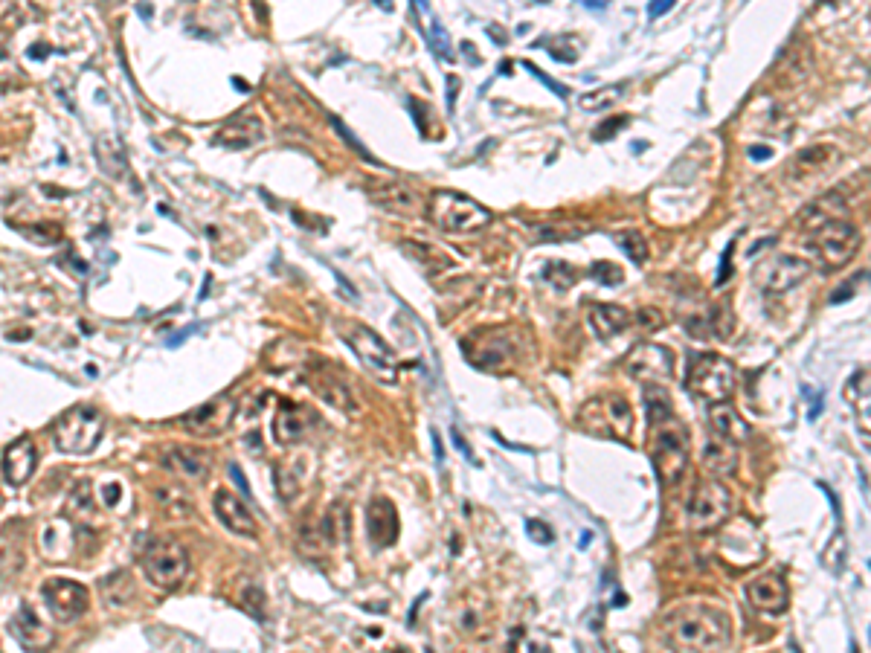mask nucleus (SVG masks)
Returning a JSON list of instances; mask_svg holds the SVG:
<instances>
[{"label":"nucleus","instance_id":"nucleus-45","mask_svg":"<svg viewBox=\"0 0 871 653\" xmlns=\"http://www.w3.org/2000/svg\"><path fill=\"white\" fill-rule=\"evenodd\" d=\"M273 476H276V488H279V497L285 500V503H291L294 497H297V479L291 476V479H285V471H282V465H276L273 468Z\"/></svg>","mask_w":871,"mask_h":653},{"label":"nucleus","instance_id":"nucleus-57","mask_svg":"<svg viewBox=\"0 0 871 653\" xmlns=\"http://www.w3.org/2000/svg\"><path fill=\"white\" fill-rule=\"evenodd\" d=\"M378 6H384V9H392V0H375Z\"/></svg>","mask_w":871,"mask_h":653},{"label":"nucleus","instance_id":"nucleus-24","mask_svg":"<svg viewBox=\"0 0 871 653\" xmlns=\"http://www.w3.org/2000/svg\"><path fill=\"white\" fill-rule=\"evenodd\" d=\"M308 386H311V389H314L326 404H331L334 410H343V413H355V410H358L352 389L343 384L334 372H329V369H323V372H308Z\"/></svg>","mask_w":871,"mask_h":653},{"label":"nucleus","instance_id":"nucleus-40","mask_svg":"<svg viewBox=\"0 0 871 653\" xmlns=\"http://www.w3.org/2000/svg\"><path fill=\"white\" fill-rule=\"evenodd\" d=\"M262 604H265V593H262L256 584H244V593H241V610H247L250 616L262 619V616H265Z\"/></svg>","mask_w":871,"mask_h":653},{"label":"nucleus","instance_id":"nucleus-17","mask_svg":"<svg viewBox=\"0 0 871 653\" xmlns=\"http://www.w3.org/2000/svg\"><path fill=\"white\" fill-rule=\"evenodd\" d=\"M314 424H317V416L308 407H302V404H282L276 418H273V442L282 447L297 445V442H302L311 433Z\"/></svg>","mask_w":871,"mask_h":653},{"label":"nucleus","instance_id":"nucleus-13","mask_svg":"<svg viewBox=\"0 0 871 653\" xmlns=\"http://www.w3.org/2000/svg\"><path fill=\"white\" fill-rule=\"evenodd\" d=\"M625 372L642 384H668L674 378V355L665 346L642 343L625 357Z\"/></svg>","mask_w":871,"mask_h":653},{"label":"nucleus","instance_id":"nucleus-39","mask_svg":"<svg viewBox=\"0 0 871 653\" xmlns=\"http://www.w3.org/2000/svg\"><path fill=\"white\" fill-rule=\"evenodd\" d=\"M543 276H546V282L549 285H555V288H561V291H567V288H572L575 285V270L570 268V265H564V262H552L549 268L543 270Z\"/></svg>","mask_w":871,"mask_h":653},{"label":"nucleus","instance_id":"nucleus-52","mask_svg":"<svg viewBox=\"0 0 871 653\" xmlns=\"http://www.w3.org/2000/svg\"><path fill=\"white\" fill-rule=\"evenodd\" d=\"M102 500H105V505H111V508H114V505L120 503V485H114V482H111V485H105V488H102Z\"/></svg>","mask_w":871,"mask_h":653},{"label":"nucleus","instance_id":"nucleus-1","mask_svg":"<svg viewBox=\"0 0 871 653\" xmlns=\"http://www.w3.org/2000/svg\"><path fill=\"white\" fill-rule=\"evenodd\" d=\"M662 633L680 651H723L732 645V619L712 604H683L662 622Z\"/></svg>","mask_w":871,"mask_h":653},{"label":"nucleus","instance_id":"nucleus-50","mask_svg":"<svg viewBox=\"0 0 871 653\" xmlns=\"http://www.w3.org/2000/svg\"><path fill=\"white\" fill-rule=\"evenodd\" d=\"M451 439H453V445H456V450H459V453H462L468 462H474V465H477V456H474V450L468 447V442L462 439V433H459L456 427H451Z\"/></svg>","mask_w":871,"mask_h":653},{"label":"nucleus","instance_id":"nucleus-38","mask_svg":"<svg viewBox=\"0 0 871 653\" xmlns=\"http://www.w3.org/2000/svg\"><path fill=\"white\" fill-rule=\"evenodd\" d=\"M485 604H468L459 610V630L468 633V636H480V627H485Z\"/></svg>","mask_w":871,"mask_h":653},{"label":"nucleus","instance_id":"nucleus-41","mask_svg":"<svg viewBox=\"0 0 871 653\" xmlns=\"http://www.w3.org/2000/svg\"><path fill=\"white\" fill-rule=\"evenodd\" d=\"M430 47L442 56V59H453V50H451V38H448V32L442 30V24L436 21V18H430Z\"/></svg>","mask_w":871,"mask_h":653},{"label":"nucleus","instance_id":"nucleus-51","mask_svg":"<svg viewBox=\"0 0 871 653\" xmlns=\"http://www.w3.org/2000/svg\"><path fill=\"white\" fill-rule=\"evenodd\" d=\"M674 3H677V0H651V3H648V15H651V18H660V15H665V12L674 9Z\"/></svg>","mask_w":871,"mask_h":653},{"label":"nucleus","instance_id":"nucleus-54","mask_svg":"<svg viewBox=\"0 0 871 653\" xmlns=\"http://www.w3.org/2000/svg\"><path fill=\"white\" fill-rule=\"evenodd\" d=\"M430 439H433V450H436V462L442 465L445 462V447H442V439H439V430H430Z\"/></svg>","mask_w":871,"mask_h":653},{"label":"nucleus","instance_id":"nucleus-20","mask_svg":"<svg viewBox=\"0 0 871 653\" xmlns=\"http://www.w3.org/2000/svg\"><path fill=\"white\" fill-rule=\"evenodd\" d=\"M747 595H750V604L761 613H784L787 601H790V590L784 584L781 575H761L755 578L750 587H747Z\"/></svg>","mask_w":871,"mask_h":653},{"label":"nucleus","instance_id":"nucleus-35","mask_svg":"<svg viewBox=\"0 0 871 653\" xmlns=\"http://www.w3.org/2000/svg\"><path fill=\"white\" fill-rule=\"evenodd\" d=\"M622 90H625V85H607V88L593 90V93H584L581 96V108L584 111H607L610 105H616Z\"/></svg>","mask_w":871,"mask_h":653},{"label":"nucleus","instance_id":"nucleus-55","mask_svg":"<svg viewBox=\"0 0 871 653\" xmlns=\"http://www.w3.org/2000/svg\"><path fill=\"white\" fill-rule=\"evenodd\" d=\"M770 154H773V151L767 149V146H752V149H750L752 160H767Z\"/></svg>","mask_w":871,"mask_h":653},{"label":"nucleus","instance_id":"nucleus-42","mask_svg":"<svg viewBox=\"0 0 871 653\" xmlns=\"http://www.w3.org/2000/svg\"><path fill=\"white\" fill-rule=\"evenodd\" d=\"M709 323H712V334H718V337H729V334H732V328H735V317H732V311H729L726 305H718V308H712V314H709Z\"/></svg>","mask_w":871,"mask_h":653},{"label":"nucleus","instance_id":"nucleus-37","mask_svg":"<svg viewBox=\"0 0 871 653\" xmlns=\"http://www.w3.org/2000/svg\"><path fill=\"white\" fill-rule=\"evenodd\" d=\"M157 500L163 505V511L169 517L181 514V517H189V497L183 494V488H157Z\"/></svg>","mask_w":871,"mask_h":653},{"label":"nucleus","instance_id":"nucleus-9","mask_svg":"<svg viewBox=\"0 0 871 653\" xmlns=\"http://www.w3.org/2000/svg\"><path fill=\"white\" fill-rule=\"evenodd\" d=\"M808 247L811 253L825 265L828 270H837L842 265H848L857 250H860V233L854 224L848 221H828L822 227L811 230V238H808Z\"/></svg>","mask_w":871,"mask_h":653},{"label":"nucleus","instance_id":"nucleus-11","mask_svg":"<svg viewBox=\"0 0 871 653\" xmlns=\"http://www.w3.org/2000/svg\"><path fill=\"white\" fill-rule=\"evenodd\" d=\"M732 514V491L721 479H706L694 488L689 503V529L691 532H712L723 526Z\"/></svg>","mask_w":871,"mask_h":653},{"label":"nucleus","instance_id":"nucleus-18","mask_svg":"<svg viewBox=\"0 0 871 653\" xmlns=\"http://www.w3.org/2000/svg\"><path fill=\"white\" fill-rule=\"evenodd\" d=\"M212 508H215V517L221 520V526L230 529L233 535L256 537V532H259V526H256V520H253L250 508L241 503L236 494H230L227 488L215 491Z\"/></svg>","mask_w":871,"mask_h":653},{"label":"nucleus","instance_id":"nucleus-49","mask_svg":"<svg viewBox=\"0 0 871 653\" xmlns=\"http://www.w3.org/2000/svg\"><path fill=\"white\" fill-rule=\"evenodd\" d=\"M636 320H639V323H642L645 328H651V331L662 326V314L660 311H654V308H642Z\"/></svg>","mask_w":871,"mask_h":653},{"label":"nucleus","instance_id":"nucleus-34","mask_svg":"<svg viewBox=\"0 0 871 653\" xmlns=\"http://www.w3.org/2000/svg\"><path fill=\"white\" fill-rule=\"evenodd\" d=\"M131 593H134V590H131V575H128V572H114V575H108V578L102 581V595H105V601L114 604V607L128 604Z\"/></svg>","mask_w":871,"mask_h":653},{"label":"nucleus","instance_id":"nucleus-7","mask_svg":"<svg viewBox=\"0 0 871 653\" xmlns=\"http://www.w3.org/2000/svg\"><path fill=\"white\" fill-rule=\"evenodd\" d=\"M337 331H340V337H343V343L355 352V355L361 357V363L375 375V378H381V381H387V384H395V378H398V363H395V355H392V349L372 331L369 326H363V323H340L337 326Z\"/></svg>","mask_w":871,"mask_h":653},{"label":"nucleus","instance_id":"nucleus-33","mask_svg":"<svg viewBox=\"0 0 871 653\" xmlns=\"http://www.w3.org/2000/svg\"><path fill=\"white\" fill-rule=\"evenodd\" d=\"M831 157V149L825 146H813V149H805L802 154H796L793 160V178H808L813 172H822L825 163Z\"/></svg>","mask_w":871,"mask_h":653},{"label":"nucleus","instance_id":"nucleus-48","mask_svg":"<svg viewBox=\"0 0 871 653\" xmlns=\"http://www.w3.org/2000/svg\"><path fill=\"white\" fill-rule=\"evenodd\" d=\"M526 532L532 535L535 543H552V540H555V537H552V529L543 526L541 520H526Z\"/></svg>","mask_w":871,"mask_h":653},{"label":"nucleus","instance_id":"nucleus-30","mask_svg":"<svg viewBox=\"0 0 871 653\" xmlns=\"http://www.w3.org/2000/svg\"><path fill=\"white\" fill-rule=\"evenodd\" d=\"M842 212H845V201H842L837 192H828L825 198L813 201L811 207L805 209V215H802V227L816 230V227H822V224H828V221H840Z\"/></svg>","mask_w":871,"mask_h":653},{"label":"nucleus","instance_id":"nucleus-44","mask_svg":"<svg viewBox=\"0 0 871 653\" xmlns=\"http://www.w3.org/2000/svg\"><path fill=\"white\" fill-rule=\"evenodd\" d=\"M590 276L599 279L601 285H619L622 282V270L616 268V265H610V262H596L590 268Z\"/></svg>","mask_w":871,"mask_h":653},{"label":"nucleus","instance_id":"nucleus-46","mask_svg":"<svg viewBox=\"0 0 871 653\" xmlns=\"http://www.w3.org/2000/svg\"><path fill=\"white\" fill-rule=\"evenodd\" d=\"M628 122H631V119H628V117H616V119H607V122H601L599 128L593 131V140H599V143H607V140H610L613 134H619V131H622V128H625Z\"/></svg>","mask_w":871,"mask_h":653},{"label":"nucleus","instance_id":"nucleus-32","mask_svg":"<svg viewBox=\"0 0 871 653\" xmlns=\"http://www.w3.org/2000/svg\"><path fill=\"white\" fill-rule=\"evenodd\" d=\"M64 532H67V523L64 520H56V523H50L44 532H41V546H44V552L50 555V561H67V555H70V549H73V543H61L64 540Z\"/></svg>","mask_w":871,"mask_h":653},{"label":"nucleus","instance_id":"nucleus-31","mask_svg":"<svg viewBox=\"0 0 871 653\" xmlns=\"http://www.w3.org/2000/svg\"><path fill=\"white\" fill-rule=\"evenodd\" d=\"M645 413H648L651 427L660 424V421H665V418L674 416V410H671V398H668V392L662 389V384H648V389H645Z\"/></svg>","mask_w":871,"mask_h":653},{"label":"nucleus","instance_id":"nucleus-36","mask_svg":"<svg viewBox=\"0 0 871 653\" xmlns=\"http://www.w3.org/2000/svg\"><path fill=\"white\" fill-rule=\"evenodd\" d=\"M616 244L622 247V253H625L631 262H636V265H645V262H648V241L642 238V233L625 230V233L616 236Z\"/></svg>","mask_w":871,"mask_h":653},{"label":"nucleus","instance_id":"nucleus-10","mask_svg":"<svg viewBox=\"0 0 871 653\" xmlns=\"http://www.w3.org/2000/svg\"><path fill=\"white\" fill-rule=\"evenodd\" d=\"M689 392L697 398H706L709 404L729 401L735 392V366L721 355H697L686 378Z\"/></svg>","mask_w":871,"mask_h":653},{"label":"nucleus","instance_id":"nucleus-29","mask_svg":"<svg viewBox=\"0 0 871 653\" xmlns=\"http://www.w3.org/2000/svg\"><path fill=\"white\" fill-rule=\"evenodd\" d=\"M738 445L726 442V439H718V442H709L706 450H703V468L712 476H732L738 471Z\"/></svg>","mask_w":871,"mask_h":653},{"label":"nucleus","instance_id":"nucleus-22","mask_svg":"<svg viewBox=\"0 0 871 653\" xmlns=\"http://www.w3.org/2000/svg\"><path fill=\"white\" fill-rule=\"evenodd\" d=\"M9 630L30 651H44V648L53 645V633L41 624V619L32 613V607H27V604H21V610L9 619Z\"/></svg>","mask_w":871,"mask_h":653},{"label":"nucleus","instance_id":"nucleus-21","mask_svg":"<svg viewBox=\"0 0 871 653\" xmlns=\"http://www.w3.org/2000/svg\"><path fill=\"white\" fill-rule=\"evenodd\" d=\"M35 465H38V447L32 445L30 439H18L15 445L6 447V453H3V479H6V485H12V488L24 485L32 476V471H35Z\"/></svg>","mask_w":871,"mask_h":653},{"label":"nucleus","instance_id":"nucleus-12","mask_svg":"<svg viewBox=\"0 0 871 653\" xmlns=\"http://www.w3.org/2000/svg\"><path fill=\"white\" fill-rule=\"evenodd\" d=\"M808 276H811V265L799 256H790V253L767 256L752 268V282L764 294H787L796 285H802Z\"/></svg>","mask_w":871,"mask_h":653},{"label":"nucleus","instance_id":"nucleus-56","mask_svg":"<svg viewBox=\"0 0 871 653\" xmlns=\"http://www.w3.org/2000/svg\"><path fill=\"white\" fill-rule=\"evenodd\" d=\"M189 334H195V326L186 328V331H181L178 337H172V340H169V346H172V349H175V346H181V343H183V340H186V337H189Z\"/></svg>","mask_w":871,"mask_h":653},{"label":"nucleus","instance_id":"nucleus-43","mask_svg":"<svg viewBox=\"0 0 871 653\" xmlns=\"http://www.w3.org/2000/svg\"><path fill=\"white\" fill-rule=\"evenodd\" d=\"M331 125H334V131H337V134H340V137L346 140V146H349V149H352V151H358V154H361L366 163H378V160H375V157H372L369 151L363 149L361 140H358V137H355V134H352V131H349V128H346V125L340 122V119L331 117Z\"/></svg>","mask_w":871,"mask_h":653},{"label":"nucleus","instance_id":"nucleus-14","mask_svg":"<svg viewBox=\"0 0 871 653\" xmlns=\"http://www.w3.org/2000/svg\"><path fill=\"white\" fill-rule=\"evenodd\" d=\"M44 607L56 622H76L88 610V590L70 578H50L41 587Z\"/></svg>","mask_w":871,"mask_h":653},{"label":"nucleus","instance_id":"nucleus-4","mask_svg":"<svg viewBox=\"0 0 871 653\" xmlns=\"http://www.w3.org/2000/svg\"><path fill=\"white\" fill-rule=\"evenodd\" d=\"M102 433H105V416L96 407H73L53 427V445L61 453L85 456L96 450Z\"/></svg>","mask_w":871,"mask_h":653},{"label":"nucleus","instance_id":"nucleus-47","mask_svg":"<svg viewBox=\"0 0 871 653\" xmlns=\"http://www.w3.org/2000/svg\"><path fill=\"white\" fill-rule=\"evenodd\" d=\"M523 67H526V70H529V73H532V76H535V79H541L543 85H546V88L549 90H555V93H558V96H561V99H567V96H570V88H567V85H561V82H555V79H549V76H546V73H543V70H538V67H535V64H532V61H526V64H523Z\"/></svg>","mask_w":871,"mask_h":653},{"label":"nucleus","instance_id":"nucleus-8","mask_svg":"<svg viewBox=\"0 0 871 653\" xmlns=\"http://www.w3.org/2000/svg\"><path fill=\"white\" fill-rule=\"evenodd\" d=\"M143 572L154 587L160 590H178L183 578L189 575V555L175 540H151L143 552Z\"/></svg>","mask_w":871,"mask_h":653},{"label":"nucleus","instance_id":"nucleus-6","mask_svg":"<svg viewBox=\"0 0 871 653\" xmlns=\"http://www.w3.org/2000/svg\"><path fill=\"white\" fill-rule=\"evenodd\" d=\"M462 346H465V357L485 372H500L523 355L520 334L511 328H485L480 334L468 337Z\"/></svg>","mask_w":871,"mask_h":653},{"label":"nucleus","instance_id":"nucleus-2","mask_svg":"<svg viewBox=\"0 0 871 653\" xmlns=\"http://www.w3.org/2000/svg\"><path fill=\"white\" fill-rule=\"evenodd\" d=\"M427 212H430V221L445 233H477L482 227H488L494 218L474 198L462 192H451V189H436L430 195Z\"/></svg>","mask_w":871,"mask_h":653},{"label":"nucleus","instance_id":"nucleus-3","mask_svg":"<svg viewBox=\"0 0 871 653\" xmlns=\"http://www.w3.org/2000/svg\"><path fill=\"white\" fill-rule=\"evenodd\" d=\"M651 459H654L660 482L668 488H674L686 474V468H689V433L674 416L654 424Z\"/></svg>","mask_w":871,"mask_h":653},{"label":"nucleus","instance_id":"nucleus-26","mask_svg":"<svg viewBox=\"0 0 871 653\" xmlns=\"http://www.w3.org/2000/svg\"><path fill=\"white\" fill-rule=\"evenodd\" d=\"M709 424H712V430H715L718 439H726V442H732V445H744V442L750 439V424L741 418V413H738L732 404H726V401L712 404V410H709Z\"/></svg>","mask_w":871,"mask_h":653},{"label":"nucleus","instance_id":"nucleus-23","mask_svg":"<svg viewBox=\"0 0 871 653\" xmlns=\"http://www.w3.org/2000/svg\"><path fill=\"white\" fill-rule=\"evenodd\" d=\"M259 140H262V122L253 114L233 117L215 134V146H227V149H247V146H256Z\"/></svg>","mask_w":871,"mask_h":653},{"label":"nucleus","instance_id":"nucleus-28","mask_svg":"<svg viewBox=\"0 0 871 653\" xmlns=\"http://www.w3.org/2000/svg\"><path fill=\"white\" fill-rule=\"evenodd\" d=\"M590 326H593L599 340H610V337L622 334L625 328L631 326V314L622 305H604V302H599L590 311Z\"/></svg>","mask_w":871,"mask_h":653},{"label":"nucleus","instance_id":"nucleus-15","mask_svg":"<svg viewBox=\"0 0 871 653\" xmlns=\"http://www.w3.org/2000/svg\"><path fill=\"white\" fill-rule=\"evenodd\" d=\"M236 418V401L227 398V395H218L207 404L189 410L186 416L181 418L183 430L198 436V439H210V436H221Z\"/></svg>","mask_w":871,"mask_h":653},{"label":"nucleus","instance_id":"nucleus-53","mask_svg":"<svg viewBox=\"0 0 871 653\" xmlns=\"http://www.w3.org/2000/svg\"><path fill=\"white\" fill-rule=\"evenodd\" d=\"M729 256H732V244H729V247H726V253H723L721 273H718V285H726V282H729Z\"/></svg>","mask_w":871,"mask_h":653},{"label":"nucleus","instance_id":"nucleus-25","mask_svg":"<svg viewBox=\"0 0 871 653\" xmlns=\"http://www.w3.org/2000/svg\"><path fill=\"white\" fill-rule=\"evenodd\" d=\"M163 468L189 479V482H204L210 474V459H207V453H201L195 447H175L163 456Z\"/></svg>","mask_w":871,"mask_h":653},{"label":"nucleus","instance_id":"nucleus-19","mask_svg":"<svg viewBox=\"0 0 871 653\" xmlns=\"http://www.w3.org/2000/svg\"><path fill=\"white\" fill-rule=\"evenodd\" d=\"M366 535L372 540L375 549H384V546H392L395 537H398V514H395V505L384 497L372 500L369 508H366Z\"/></svg>","mask_w":871,"mask_h":653},{"label":"nucleus","instance_id":"nucleus-16","mask_svg":"<svg viewBox=\"0 0 871 653\" xmlns=\"http://www.w3.org/2000/svg\"><path fill=\"white\" fill-rule=\"evenodd\" d=\"M721 555L735 566H750L761 558V540L750 520L732 523V529L721 537Z\"/></svg>","mask_w":871,"mask_h":653},{"label":"nucleus","instance_id":"nucleus-5","mask_svg":"<svg viewBox=\"0 0 871 653\" xmlns=\"http://www.w3.org/2000/svg\"><path fill=\"white\" fill-rule=\"evenodd\" d=\"M578 427L601 439H628L633 430V410L622 395H601L581 407Z\"/></svg>","mask_w":871,"mask_h":653},{"label":"nucleus","instance_id":"nucleus-27","mask_svg":"<svg viewBox=\"0 0 871 653\" xmlns=\"http://www.w3.org/2000/svg\"><path fill=\"white\" fill-rule=\"evenodd\" d=\"M369 198L378 204V207L390 209V212H419L421 198L419 192L410 186V183H384L381 189H369Z\"/></svg>","mask_w":871,"mask_h":653}]
</instances>
